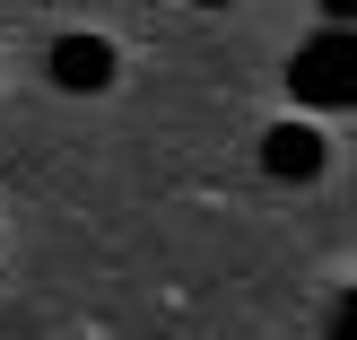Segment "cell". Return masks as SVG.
Returning <instances> with one entry per match:
<instances>
[{"label": "cell", "mask_w": 357, "mask_h": 340, "mask_svg": "<svg viewBox=\"0 0 357 340\" xmlns=\"http://www.w3.org/2000/svg\"><path fill=\"white\" fill-rule=\"evenodd\" d=\"M52 79H61L70 96H96V87L114 79V44H105V35H61V44H52Z\"/></svg>", "instance_id": "cell-2"}, {"label": "cell", "mask_w": 357, "mask_h": 340, "mask_svg": "<svg viewBox=\"0 0 357 340\" xmlns=\"http://www.w3.org/2000/svg\"><path fill=\"white\" fill-rule=\"evenodd\" d=\"M261 166H271L279 184H314V175H323V131H305V122H279V131L261 140Z\"/></svg>", "instance_id": "cell-3"}, {"label": "cell", "mask_w": 357, "mask_h": 340, "mask_svg": "<svg viewBox=\"0 0 357 340\" xmlns=\"http://www.w3.org/2000/svg\"><path fill=\"white\" fill-rule=\"evenodd\" d=\"M288 87L305 105H349L357 96V61H349V27H323L305 52L288 61Z\"/></svg>", "instance_id": "cell-1"}]
</instances>
